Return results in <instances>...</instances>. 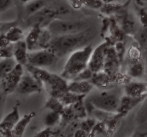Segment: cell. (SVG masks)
<instances>
[{
	"label": "cell",
	"instance_id": "cell-1",
	"mask_svg": "<svg viewBox=\"0 0 147 137\" xmlns=\"http://www.w3.org/2000/svg\"><path fill=\"white\" fill-rule=\"evenodd\" d=\"M92 52L93 48L91 45L72 52L65 63L61 73L62 78L69 80L76 78L82 72L88 67Z\"/></svg>",
	"mask_w": 147,
	"mask_h": 137
},
{
	"label": "cell",
	"instance_id": "cell-2",
	"mask_svg": "<svg viewBox=\"0 0 147 137\" xmlns=\"http://www.w3.org/2000/svg\"><path fill=\"white\" fill-rule=\"evenodd\" d=\"M83 39L84 37L81 32L55 36L50 41L47 48L51 50L59 58L74 51Z\"/></svg>",
	"mask_w": 147,
	"mask_h": 137
},
{
	"label": "cell",
	"instance_id": "cell-3",
	"mask_svg": "<svg viewBox=\"0 0 147 137\" xmlns=\"http://www.w3.org/2000/svg\"><path fill=\"white\" fill-rule=\"evenodd\" d=\"M92 106L107 113H115L120 110L121 99L118 94L112 91H103L92 94L89 98Z\"/></svg>",
	"mask_w": 147,
	"mask_h": 137
},
{
	"label": "cell",
	"instance_id": "cell-4",
	"mask_svg": "<svg viewBox=\"0 0 147 137\" xmlns=\"http://www.w3.org/2000/svg\"><path fill=\"white\" fill-rule=\"evenodd\" d=\"M52 35L59 36L69 34L80 33L84 27V23L78 21L54 18L46 27Z\"/></svg>",
	"mask_w": 147,
	"mask_h": 137
},
{
	"label": "cell",
	"instance_id": "cell-5",
	"mask_svg": "<svg viewBox=\"0 0 147 137\" xmlns=\"http://www.w3.org/2000/svg\"><path fill=\"white\" fill-rule=\"evenodd\" d=\"M57 58V56L48 48L38 49L28 53V64L38 68L50 67Z\"/></svg>",
	"mask_w": 147,
	"mask_h": 137
},
{
	"label": "cell",
	"instance_id": "cell-6",
	"mask_svg": "<svg viewBox=\"0 0 147 137\" xmlns=\"http://www.w3.org/2000/svg\"><path fill=\"white\" fill-rule=\"evenodd\" d=\"M22 95L39 93L41 90L40 80L32 73H24L15 90Z\"/></svg>",
	"mask_w": 147,
	"mask_h": 137
},
{
	"label": "cell",
	"instance_id": "cell-7",
	"mask_svg": "<svg viewBox=\"0 0 147 137\" xmlns=\"http://www.w3.org/2000/svg\"><path fill=\"white\" fill-rule=\"evenodd\" d=\"M24 74L22 65L17 63L15 67L2 78V83L4 90L6 93H11L16 90V88Z\"/></svg>",
	"mask_w": 147,
	"mask_h": 137
},
{
	"label": "cell",
	"instance_id": "cell-8",
	"mask_svg": "<svg viewBox=\"0 0 147 137\" xmlns=\"http://www.w3.org/2000/svg\"><path fill=\"white\" fill-rule=\"evenodd\" d=\"M20 118L19 108L16 106L0 122V135L5 136H12V130Z\"/></svg>",
	"mask_w": 147,
	"mask_h": 137
},
{
	"label": "cell",
	"instance_id": "cell-9",
	"mask_svg": "<svg viewBox=\"0 0 147 137\" xmlns=\"http://www.w3.org/2000/svg\"><path fill=\"white\" fill-rule=\"evenodd\" d=\"M56 12L51 9L47 7H43L41 10L34 14L32 16H30V22L31 25H39L41 27H44V24H48L53 19H54ZM46 25V26H47Z\"/></svg>",
	"mask_w": 147,
	"mask_h": 137
},
{
	"label": "cell",
	"instance_id": "cell-10",
	"mask_svg": "<svg viewBox=\"0 0 147 137\" xmlns=\"http://www.w3.org/2000/svg\"><path fill=\"white\" fill-rule=\"evenodd\" d=\"M92 88V84L87 80H73L67 85L68 91L80 95L89 94Z\"/></svg>",
	"mask_w": 147,
	"mask_h": 137
},
{
	"label": "cell",
	"instance_id": "cell-11",
	"mask_svg": "<svg viewBox=\"0 0 147 137\" xmlns=\"http://www.w3.org/2000/svg\"><path fill=\"white\" fill-rule=\"evenodd\" d=\"M13 57L16 62L22 65L28 64V49L25 41L20 40L13 44Z\"/></svg>",
	"mask_w": 147,
	"mask_h": 137
},
{
	"label": "cell",
	"instance_id": "cell-12",
	"mask_svg": "<svg viewBox=\"0 0 147 137\" xmlns=\"http://www.w3.org/2000/svg\"><path fill=\"white\" fill-rule=\"evenodd\" d=\"M35 116V113L31 112L29 114H25L22 118L19 119L16 125L14 127L12 132V136H21L23 135L25 129L28 124L30 123L32 118Z\"/></svg>",
	"mask_w": 147,
	"mask_h": 137
},
{
	"label": "cell",
	"instance_id": "cell-13",
	"mask_svg": "<svg viewBox=\"0 0 147 137\" xmlns=\"http://www.w3.org/2000/svg\"><path fill=\"white\" fill-rule=\"evenodd\" d=\"M41 29L42 27L39 25H35L32 26V29L29 32L25 39L27 47L29 51L37 50V45L38 42Z\"/></svg>",
	"mask_w": 147,
	"mask_h": 137
},
{
	"label": "cell",
	"instance_id": "cell-14",
	"mask_svg": "<svg viewBox=\"0 0 147 137\" xmlns=\"http://www.w3.org/2000/svg\"><path fill=\"white\" fill-rule=\"evenodd\" d=\"M147 85L145 83L131 82L128 83L125 88V93L131 98H136L142 95L146 90Z\"/></svg>",
	"mask_w": 147,
	"mask_h": 137
},
{
	"label": "cell",
	"instance_id": "cell-15",
	"mask_svg": "<svg viewBox=\"0 0 147 137\" xmlns=\"http://www.w3.org/2000/svg\"><path fill=\"white\" fill-rule=\"evenodd\" d=\"M102 45L100 46L95 51L92 52L91 57H90V62H89L88 67L92 71H97L101 67L102 65L103 60V54Z\"/></svg>",
	"mask_w": 147,
	"mask_h": 137
},
{
	"label": "cell",
	"instance_id": "cell-16",
	"mask_svg": "<svg viewBox=\"0 0 147 137\" xmlns=\"http://www.w3.org/2000/svg\"><path fill=\"white\" fill-rule=\"evenodd\" d=\"M45 2L43 0H31L25 4V12L27 16H32L45 7Z\"/></svg>",
	"mask_w": 147,
	"mask_h": 137
},
{
	"label": "cell",
	"instance_id": "cell-17",
	"mask_svg": "<svg viewBox=\"0 0 147 137\" xmlns=\"http://www.w3.org/2000/svg\"><path fill=\"white\" fill-rule=\"evenodd\" d=\"M17 63H18L14 57L2 59V60L0 61V80H2V78L15 67Z\"/></svg>",
	"mask_w": 147,
	"mask_h": 137
},
{
	"label": "cell",
	"instance_id": "cell-18",
	"mask_svg": "<svg viewBox=\"0 0 147 137\" xmlns=\"http://www.w3.org/2000/svg\"><path fill=\"white\" fill-rule=\"evenodd\" d=\"M8 40L10 43H15L19 41L22 40L23 37V32L22 30L17 27H12L9 28L5 33Z\"/></svg>",
	"mask_w": 147,
	"mask_h": 137
},
{
	"label": "cell",
	"instance_id": "cell-19",
	"mask_svg": "<svg viewBox=\"0 0 147 137\" xmlns=\"http://www.w3.org/2000/svg\"><path fill=\"white\" fill-rule=\"evenodd\" d=\"M60 119V114L56 111H49L44 117V124L47 127L56 125Z\"/></svg>",
	"mask_w": 147,
	"mask_h": 137
},
{
	"label": "cell",
	"instance_id": "cell-20",
	"mask_svg": "<svg viewBox=\"0 0 147 137\" xmlns=\"http://www.w3.org/2000/svg\"><path fill=\"white\" fill-rule=\"evenodd\" d=\"M136 42L140 48L145 49L147 46V28L144 27L136 32L135 35Z\"/></svg>",
	"mask_w": 147,
	"mask_h": 137
},
{
	"label": "cell",
	"instance_id": "cell-21",
	"mask_svg": "<svg viewBox=\"0 0 147 137\" xmlns=\"http://www.w3.org/2000/svg\"><path fill=\"white\" fill-rule=\"evenodd\" d=\"M144 65L140 62L137 61L132 65L128 70V74L133 78H140L144 74Z\"/></svg>",
	"mask_w": 147,
	"mask_h": 137
},
{
	"label": "cell",
	"instance_id": "cell-22",
	"mask_svg": "<svg viewBox=\"0 0 147 137\" xmlns=\"http://www.w3.org/2000/svg\"><path fill=\"white\" fill-rule=\"evenodd\" d=\"M13 48L14 45L12 43L0 47V58L7 59L13 57Z\"/></svg>",
	"mask_w": 147,
	"mask_h": 137
},
{
	"label": "cell",
	"instance_id": "cell-23",
	"mask_svg": "<svg viewBox=\"0 0 147 137\" xmlns=\"http://www.w3.org/2000/svg\"><path fill=\"white\" fill-rule=\"evenodd\" d=\"M84 6L92 9H100L103 7L102 0H82Z\"/></svg>",
	"mask_w": 147,
	"mask_h": 137
},
{
	"label": "cell",
	"instance_id": "cell-24",
	"mask_svg": "<svg viewBox=\"0 0 147 137\" xmlns=\"http://www.w3.org/2000/svg\"><path fill=\"white\" fill-rule=\"evenodd\" d=\"M129 57L130 58L132 59L134 61L137 62L138 61V58L140 57V55H141V53H140V50L138 47H131L129 50Z\"/></svg>",
	"mask_w": 147,
	"mask_h": 137
},
{
	"label": "cell",
	"instance_id": "cell-25",
	"mask_svg": "<svg viewBox=\"0 0 147 137\" xmlns=\"http://www.w3.org/2000/svg\"><path fill=\"white\" fill-rule=\"evenodd\" d=\"M12 0H0V13L6 11L10 7Z\"/></svg>",
	"mask_w": 147,
	"mask_h": 137
},
{
	"label": "cell",
	"instance_id": "cell-26",
	"mask_svg": "<svg viewBox=\"0 0 147 137\" xmlns=\"http://www.w3.org/2000/svg\"><path fill=\"white\" fill-rule=\"evenodd\" d=\"M11 44L9 42V41L8 40L7 37L6 35L5 34H2L0 35V47H5V46H7V45Z\"/></svg>",
	"mask_w": 147,
	"mask_h": 137
},
{
	"label": "cell",
	"instance_id": "cell-27",
	"mask_svg": "<svg viewBox=\"0 0 147 137\" xmlns=\"http://www.w3.org/2000/svg\"><path fill=\"white\" fill-rule=\"evenodd\" d=\"M72 7L75 9H79L83 5L82 0H70Z\"/></svg>",
	"mask_w": 147,
	"mask_h": 137
},
{
	"label": "cell",
	"instance_id": "cell-28",
	"mask_svg": "<svg viewBox=\"0 0 147 137\" xmlns=\"http://www.w3.org/2000/svg\"><path fill=\"white\" fill-rule=\"evenodd\" d=\"M141 21L144 24V27H147V14L143 13L141 16Z\"/></svg>",
	"mask_w": 147,
	"mask_h": 137
},
{
	"label": "cell",
	"instance_id": "cell-29",
	"mask_svg": "<svg viewBox=\"0 0 147 137\" xmlns=\"http://www.w3.org/2000/svg\"><path fill=\"white\" fill-rule=\"evenodd\" d=\"M145 53H144V57H145V63H146V67L147 68V46L145 49Z\"/></svg>",
	"mask_w": 147,
	"mask_h": 137
},
{
	"label": "cell",
	"instance_id": "cell-30",
	"mask_svg": "<svg viewBox=\"0 0 147 137\" xmlns=\"http://www.w3.org/2000/svg\"><path fill=\"white\" fill-rule=\"evenodd\" d=\"M18 1H20V2H22V3L26 4V3H28V2H30V1H31V0H18Z\"/></svg>",
	"mask_w": 147,
	"mask_h": 137
},
{
	"label": "cell",
	"instance_id": "cell-31",
	"mask_svg": "<svg viewBox=\"0 0 147 137\" xmlns=\"http://www.w3.org/2000/svg\"><path fill=\"white\" fill-rule=\"evenodd\" d=\"M2 95L0 94V106L2 105Z\"/></svg>",
	"mask_w": 147,
	"mask_h": 137
}]
</instances>
